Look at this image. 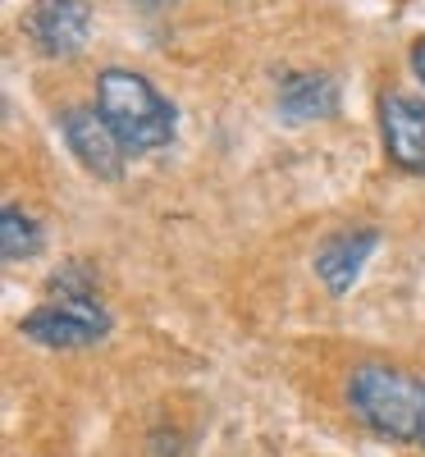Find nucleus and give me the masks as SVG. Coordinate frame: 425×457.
I'll return each mask as SVG.
<instances>
[{"label": "nucleus", "instance_id": "6e6552de", "mask_svg": "<svg viewBox=\"0 0 425 457\" xmlns=\"http://www.w3.org/2000/svg\"><path fill=\"white\" fill-rule=\"evenodd\" d=\"M334 110H338V87L325 73H284V83H279V120L284 124L329 120Z\"/></svg>", "mask_w": 425, "mask_h": 457}, {"label": "nucleus", "instance_id": "9d476101", "mask_svg": "<svg viewBox=\"0 0 425 457\" xmlns=\"http://www.w3.org/2000/svg\"><path fill=\"white\" fill-rule=\"evenodd\" d=\"M51 293L55 297H96V275L88 270V261H69L51 275Z\"/></svg>", "mask_w": 425, "mask_h": 457}, {"label": "nucleus", "instance_id": "f257e3e1", "mask_svg": "<svg viewBox=\"0 0 425 457\" xmlns=\"http://www.w3.org/2000/svg\"><path fill=\"white\" fill-rule=\"evenodd\" d=\"M96 114L114 133L124 156H146L174 142V105L161 87L133 69H101L96 73Z\"/></svg>", "mask_w": 425, "mask_h": 457}, {"label": "nucleus", "instance_id": "f03ea898", "mask_svg": "<svg viewBox=\"0 0 425 457\" xmlns=\"http://www.w3.org/2000/svg\"><path fill=\"white\" fill-rule=\"evenodd\" d=\"M347 407L379 439L425 448V379L398 366H357L347 375Z\"/></svg>", "mask_w": 425, "mask_h": 457}, {"label": "nucleus", "instance_id": "9b49d317", "mask_svg": "<svg viewBox=\"0 0 425 457\" xmlns=\"http://www.w3.org/2000/svg\"><path fill=\"white\" fill-rule=\"evenodd\" d=\"M412 73H416V83L425 87V37H421V42H412Z\"/></svg>", "mask_w": 425, "mask_h": 457}, {"label": "nucleus", "instance_id": "0eeeda50", "mask_svg": "<svg viewBox=\"0 0 425 457\" xmlns=\"http://www.w3.org/2000/svg\"><path fill=\"white\" fill-rule=\"evenodd\" d=\"M375 247H379L375 228H347V234H334V238H325L321 252H316V275L325 279L329 293H347V288L357 284L362 265H366V256H371Z\"/></svg>", "mask_w": 425, "mask_h": 457}, {"label": "nucleus", "instance_id": "423d86ee", "mask_svg": "<svg viewBox=\"0 0 425 457\" xmlns=\"http://www.w3.org/2000/svg\"><path fill=\"white\" fill-rule=\"evenodd\" d=\"M60 133L73 151V161L88 174H96V179H120L124 174V151L114 142V133L105 129V120L96 114V105L92 110H69L60 120Z\"/></svg>", "mask_w": 425, "mask_h": 457}, {"label": "nucleus", "instance_id": "7ed1b4c3", "mask_svg": "<svg viewBox=\"0 0 425 457\" xmlns=\"http://www.w3.org/2000/svg\"><path fill=\"white\" fill-rule=\"evenodd\" d=\"M110 312L101 307L96 297H55V302H42L37 312H28L19 320V334L42 343V348H92L110 334Z\"/></svg>", "mask_w": 425, "mask_h": 457}, {"label": "nucleus", "instance_id": "20e7f679", "mask_svg": "<svg viewBox=\"0 0 425 457\" xmlns=\"http://www.w3.org/2000/svg\"><path fill=\"white\" fill-rule=\"evenodd\" d=\"M19 28L37 55L73 60L92 37V0H32Z\"/></svg>", "mask_w": 425, "mask_h": 457}, {"label": "nucleus", "instance_id": "39448f33", "mask_svg": "<svg viewBox=\"0 0 425 457\" xmlns=\"http://www.w3.org/2000/svg\"><path fill=\"white\" fill-rule=\"evenodd\" d=\"M379 137L384 156L407 174H425V101L407 92H389L379 101Z\"/></svg>", "mask_w": 425, "mask_h": 457}, {"label": "nucleus", "instance_id": "1a4fd4ad", "mask_svg": "<svg viewBox=\"0 0 425 457\" xmlns=\"http://www.w3.org/2000/svg\"><path fill=\"white\" fill-rule=\"evenodd\" d=\"M42 224H37L28 211L19 206H5L0 211V252H5V261H28L42 252Z\"/></svg>", "mask_w": 425, "mask_h": 457}]
</instances>
